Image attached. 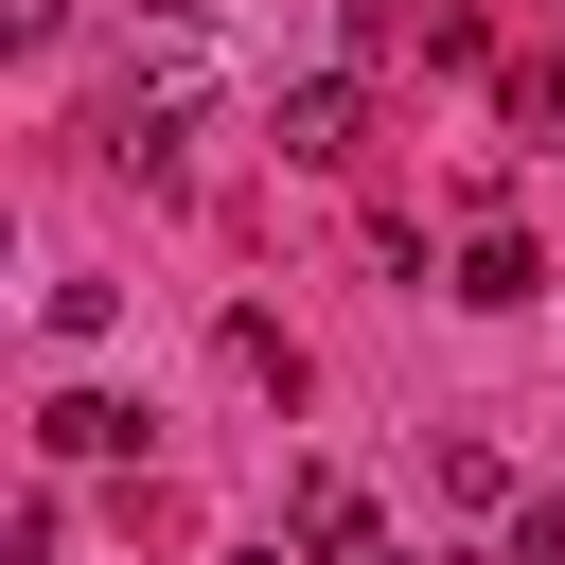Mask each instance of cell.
I'll use <instances>...</instances> for the list:
<instances>
[{
    "instance_id": "cell-1",
    "label": "cell",
    "mask_w": 565,
    "mask_h": 565,
    "mask_svg": "<svg viewBox=\"0 0 565 565\" xmlns=\"http://www.w3.org/2000/svg\"><path fill=\"white\" fill-rule=\"evenodd\" d=\"M265 124H282V159H300V177H335V159L371 141V88H353V71H300V88L265 106Z\"/></svg>"
},
{
    "instance_id": "cell-2",
    "label": "cell",
    "mask_w": 565,
    "mask_h": 565,
    "mask_svg": "<svg viewBox=\"0 0 565 565\" xmlns=\"http://www.w3.org/2000/svg\"><path fill=\"white\" fill-rule=\"evenodd\" d=\"M282 547H300V565H371V494H353L335 459H300V477H282Z\"/></svg>"
},
{
    "instance_id": "cell-3",
    "label": "cell",
    "mask_w": 565,
    "mask_h": 565,
    "mask_svg": "<svg viewBox=\"0 0 565 565\" xmlns=\"http://www.w3.org/2000/svg\"><path fill=\"white\" fill-rule=\"evenodd\" d=\"M35 441H53V459H124V441H141V406H106V388H53V406H35Z\"/></svg>"
},
{
    "instance_id": "cell-4",
    "label": "cell",
    "mask_w": 565,
    "mask_h": 565,
    "mask_svg": "<svg viewBox=\"0 0 565 565\" xmlns=\"http://www.w3.org/2000/svg\"><path fill=\"white\" fill-rule=\"evenodd\" d=\"M530 282H547V265H530V230H477V247H459V300H477V318H512Z\"/></svg>"
},
{
    "instance_id": "cell-5",
    "label": "cell",
    "mask_w": 565,
    "mask_h": 565,
    "mask_svg": "<svg viewBox=\"0 0 565 565\" xmlns=\"http://www.w3.org/2000/svg\"><path fill=\"white\" fill-rule=\"evenodd\" d=\"M512 565H565V494H530V512H512Z\"/></svg>"
},
{
    "instance_id": "cell-6",
    "label": "cell",
    "mask_w": 565,
    "mask_h": 565,
    "mask_svg": "<svg viewBox=\"0 0 565 565\" xmlns=\"http://www.w3.org/2000/svg\"><path fill=\"white\" fill-rule=\"evenodd\" d=\"M194 18H212V0H141V35H194Z\"/></svg>"
},
{
    "instance_id": "cell-7",
    "label": "cell",
    "mask_w": 565,
    "mask_h": 565,
    "mask_svg": "<svg viewBox=\"0 0 565 565\" xmlns=\"http://www.w3.org/2000/svg\"><path fill=\"white\" fill-rule=\"evenodd\" d=\"M230 565H282V547H230Z\"/></svg>"
},
{
    "instance_id": "cell-8",
    "label": "cell",
    "mask_w": 565,
    "mask_h": 565,
    "mask_svg": "<svg viewBox=\"0 0 565 565\" xmlns=\"http://www.w3.org/2000/svg\"><path fill=\"white\" fill-rule=\"evenodd\" d=\"M371 565H424V547H371Z\"/></svg>"
}]
</instances>
